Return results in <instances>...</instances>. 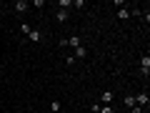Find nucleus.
I'll use <instances>...</instances> for the list:
<instances>
[{
  "label": "nucleus",
  "mask_w": 150,
  "mask_h": 113,
  "mask_svg": "<svg viewBox=\"0 0 150 113\" xmlns=\"http://www.w3.org/2000/svg\"><path fill=\"white\" fill-rule=\"evenodd\" d=\"M13 10H15L18 15H23V13L30 10V3H28V0H15V3H13Z\"/></svg>",
  "instance_id": "f257e3e1"
},
{
  "label": "nucleus",
  "mask_w": 150,
  "mask_h": 113,
  "mask_svg": "<svg viewBox=\"0 0 150 113\" xmlns=\"http://www.w3.org/2000/svg\"><path fill=\"white\" fill-rule=\"evenodd\" d=\"M140 73H143L145 78L150 75V55H148V53H145V55H143V60H140Z\"/></svg>",
  "instance_id": "f03ea898"
},
{
  "label": "nucleus",
  "mask_w": 150,
  "mask_h": 113,
  "mask_svg": "<svg viewBox=\"0 0 150 113\" xmlns=\"http://www.w3.org/2000/svg\"><path fill=\"white\" fill-rule=\"evenodd\" d=\"M112 101H115L112 91H103V96H100V106H112Z\"/></svg>",
  "instance_id": "7ed1b4c3"
},
{
  "label": "nucleus",
  "mask_w": 150,
  "mask_h": 113,
  "mask_svg": "<svg viewBox=\"0 0 150 113\" xmlns=\"http://www.w3.org/2000/svg\"><path fill=\"white\" fill-rule=\"evenodd\" d=\"M80 38L78 35H70V38H65V48H80Z\"/></svg>",
  "instance_id": "20e7f679"
},
{
  "label": "nucleus",
  "mask_w": 150,
  "mask_h": 113,
  "mask_svg": "<svg viewBox=\"0 0 150 113\" xmlns=\"http://www.w3.org/2000/svg\"><path fill=\"white\" fill-rule=\"evenodd\" d=\"M28 40H30V43H40V40H43V33L38 30V28H33L30 35H28Z\"/></svg>",
  "instance_id": "39448f33"
},
{
  "label": "nucleus",
  "mask_w": 150,
  "mask_h": 113,
  "mask_svg": "<svg viewBox=\"0 0 150 113\" xmlns=\"http://www.w3.org/2000/svg\"><path fill=\"white\" fill-rule=\"evenodd\" d=\"M55 20H58V23H65V20H68V10H60V8H58V13H55Z\"/></svg>",
  "instance_id": "423d86ee"
},
{
  "label": "nucleus",
  "mask_w": 150,
  "mask_h": 113,
  "mask_svg": "<svg viewBox=\"0 0 150 113\" xmlns=\"http://www.w3.org/2000/svg\"><path fill=\"white\" fill-rule=\"evenodd\" d=\"M18 28H20V33H23V35H30V30H33V25H28V23H20V25H18Z\"/></svg>",
  "instance_id": "0eeeda50"
},
{
  "label": "nucleus",
  "mask_w": 150,
  "mask_h": 113,
  "mask_svg": "<svg viewBox=\"0 0 150 113\" xmlns=\"http://www.w3.org/2000/svg\"><path fill=\"white\" fill-rule=\"evenodd\" d=\"M85 55H88V50H85V48L80 45V48H75V55H73V58L78 60V58H85Z\"/></svg>",
  "instance_id": "6e6552de"
},
{
  "label": "nucleus",
  "mask_w": 150,
  "mask_h": 113,
  "mask_svg": "<svg viewBox=\"0 0 150 113\" xmlns=\"http://www.w3.org/2000/svg\"><path fill=\"white\" fill-rule=\"evenodd\" d=\"M118 18H120V20H128V18H130V10H128V8H120V10H118Z\"/></svg>",
  "instance_id": "1a4fd4ad"
},
{
  "label": "nucleus",
  "mask_w": 150,
  "mask_h": 113,
  "mask_svg": "<svg viewBox=\"0 0 150 113\" xmlns=\"http://www.w3.org/2000/svg\"><path fill=\"white\" fill-rule=\"evenodd\" d=\"M125 106H128V108H135V96H125Z\"/></svg>",
  "instance_id": "9d476101"
},
{
  "label": "nucleus",
  "mask_w": 150,
  "mask_h": 113,
  "mask_svg": "<svg viewBox=\"0 0 150 113\" xmlns=\"http://www.w3.org/2000/svg\"><path fill=\"white\" fill-rule=\"evenodd\" d=\"M58 5H60V10H68V8H70V5H73V0H60Z\"/></svg>",
  "instance_id": "9b49d317"
},
{
  "label": "nucleus",
  "mask_w": 150,
  "mask_h": 113,
  "mask_svg": "<svg viewBox=\"0 0 150 113\" xmlns=\"http://www.w3.org/2000/svg\"><path fill=\"white\" fill-rule=\"evenodd\" d=\"M50 111H53V113H60V101H53V103H50Z\"/></svg>",
  "instance_id": "f8f14e48"
},
{
  "label": "nucleus",
  "mask_w": 150,
  "mask_h": 113,
  "mask_svg": "<svg viewBox=\"0 0 150 113\" xmlns=\"http://www.w3.org/2000/svg\"><path fill=\"white\" fill-rule=\"evenodd\" d=\"M100 113H115V108L112 106H100Z\"/></svg>",
  "instance_id": "ddd939ff"
},
{
  "label": "nucleus",
  "mask_w": 150,
  "mask_h": 113,
  "mask_svg": "<svg viewBox=\"0 0 150 113\" xmlns=\"http://www.w3.org/2000/svg\"><path fill=\"white\" fill-rule=\"evenodd\" d=\"M90 113H100V103H93V106H90Z\"/></svg>",
  "instance_id": "4468645a"
},
{
  "label": "nucleus",
  "mask_w": 150,
  "mask_h": 113,
  "mask_svg": "<svg viewBox=\"0 0 150 113\" xmlns=\"http://www.w3.org/2000/svg\"><path fill=\"white\" fill-rule=\"evenodd\" d=\"M130 111H133V113H143V108H138V106H135V108H130Z\"/></svg>",
  "instance_id": "2eb2a0df"
}]
</instances>
